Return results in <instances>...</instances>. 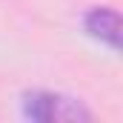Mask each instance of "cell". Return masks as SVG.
Instances as JSON below:
<instances>
[{
	"mask_svg": "<svg viewBox=\"0 0 123 123\" xmlns=\"http://www.w3.org/2000/svg\"><path fill=\"white\" fill-rule=\"evenodd\" d=\"M83 31L115 52L120 49V14L112 6H92L83 14Z\"/></svg>",
	"mask_w": 123,
	"mask_h": 123,
	"instance_id": "cell-2",
	"label": "cell"
},
{
	"mask_svg": "<svg viewBox=\"0 0 123 123\" xmlns=\"http://www.w3.org/2000/svg\"><path fill=\"white\" fill-rule=\"evenodd\" d=\"M20 115L37 123H83L92 120V109L63 92L52 89H31L20 94Z\"/></svg>",
	"mask_w": 123,
	"mask_h": 123,
	"instance_id": "cell-1",
	"label": "cell"
}]
</instances>
